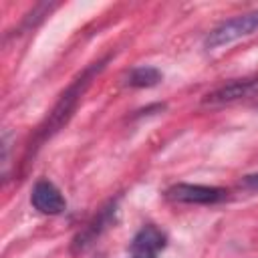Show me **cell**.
<instances>
[{"label": "cell", "mask_w": 258, "mask_h": 258, "mask_svg": "<svg viewBox=\"0 0 258 258\" xmlns=\"http://www.w3.org/2000/svg\"><path fill=\"white\" fill-rule=\"evenodd\" d=\"M107 60H109V56H107V58H101V60H97V62H91V64L69 85V89L60 95V99L56 101V105L52 107V111L48 113V117L44 119V123L38 127L36 137H34V147H40L46 139H50V137L71 119V115L75 113V109H77V105H79L83 93L87 91V87L91 85V81L105 69V62H107Z\"/></svg>", "instance_id": "obj_1"}, {"label": "cell", "mask_w": 258, "mask_h": 258, "mask_svg": "<svg viewBox=\"0 0 258 258\" xmlns=\"http://www.w3.org/2000/svg\"><path fill=\"white\" fill-rule=\"evenodd\" d=\"M258 30V10L246 12V14H238L234 18H228L224 22H220L208 36H206V48L214 50L220 46H226L242 36H248L252 32Z\"/></svg>", "instance_id": "obj_2"}, {"label": "cell", "mask_w": 258, "mask_h": 258, "mask_svg": "<svg viewBox=\"0 0 258 258\" xmlns=\"http://www.w3.org/2000/svg\"><path fill=\"white\" fill-rule=\"evenodd\" d=\"M115 214H117V200H111V202H107V204L93 216V220L87 222V226H85L83 230L77 232V236H75L73 242H71V252H73V254H81V252H85L89 246H93V244L97 242V238L113 224Z\"/></svg>", "instance_id": "obj_3"}, {"label": "cell", "mask_w": 258, "mask_h": 258, "mask_svg": "<svg viewBox=\"0 0 258 258\" xmlns=\"http://www.w3.org/2000/svg\"><path fill=\"white\" fill-rule=\"evenodd\" d=\"M248 97H258V75L224 83V85L216 87L214 91L206 93L202 103L214 107V105H226V103H234V101L248 99Z\"/></svg>", "instance_id": "obj_4"}, {"label": "cell", "mask_w": 258, "mask_h": 258, "mask_svg": "<svg viewBox=\"0 0 258 258\" xmlns=\"http://www.w3.org/2000/svg\"><path fill=\"white\" fill-rule=\"evenodd\" d=\"M228 191L216 185H202V183H175L167 187L165 198L179 204H218L226 200Z\"/></svg>", "instance_id": "obj_5"}, {"label": "cell", "mask_w": 258, "mask_h": 258, "mask_svg": "<svg viewBox=\"0 0 258 258\" xmlns=\"http://www.w3.org/2000/svg\"><path fill=\"white\" fill-rule=\"evenodd\" d=\"M30 204L34 210L46 216H58L67 210V200L50 179H38L30 191Z\"/></svg>", "instance_id": "obj_6"}, {"label": "cell", "mask_w": 258, "mask_h": 258, "mask_svg": "<svg viewBox=\"0 0 258 258\" xmlns=\"http://www.w3.org/2000/svg\"><path fill=\"white\" fill-rule=\"evenodd\" d=\"M167 244V236L163 230H159L157 226L153 224H147L143 226L135 236H133V242H131V252H147V254H155L159 250H163Z\"/></svg>", "instance_id": "obj_7"}, {"label": "cell", "mask_w": 258, "mask_h": 258, "mask_svg": "<svg viewBox=\"0 0 258 258\" xmlns=\"http://www.w3.org/2000/svg\"><path fill=\"white\" fill-rule=\"evenodd\" d=\"M161 79H163V75L159 69L143 64V67H135L127 75L125 83H127V87H133V89H147V87H155Z\"/></svg>", "instance_id": "obj_8"}, {"label": "cell", "mask_w": 258, "mask_h": 258, "mask_svg": "<svg viewBox=\"0 0 258 258\" xmlns=\"http://www.w3.org/2000/svg\"><path fill=\"white\" fill-rule=\"evenodd\" d=\"M240 183H242L244 187H248V189H258V173H250V175H244Z\"/></svg>", "instance_id": "obj_9"}, {"label": "cell", "mask_w": 258, "mask_h": 258, "mask_svg": "<svg viewBox=\"0 0 258 258\" xmlns=\"http://www.w3.org/2000/svg\"><path fill=\"white\" fill-rule=\"evenodd\" d=\"M131 258H155V254H147V252H131Z\"/></svg>", "instance_id": "obj_10"}]
</instances>
